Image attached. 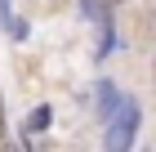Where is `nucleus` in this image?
Wrapping results in <instances>:
<instances>
[{"label":"nucleus","instance_id":"1","mask_svg":"<svg viewBox=\"0 0 156 152\" xmlns=\"http://www.w3.org/2000/svg\"><path fill=\"white\" fill-rule=\"evenodd\" d=\"M138 103L134 98H125L120 103V112L107 121V134H103V152H129V143H134V134H138Z\"/></svg>","mask_w":156,"mask_h":152},{"label":"nucleus","instance_id":"2","mask_svg":"<svg viewBox=\"0 0 156 152\" xmlns=\"http://www.w3.org/2000/svg\"><path fill=\"white\" fill-rule=\"evenodd\" d=\"M120 103H125V98L116 94V85H112V81H103V85H98V112H103V121H112V117H116V112H120Z\"/></svg>","mask_w":156,"mask_h":152},{"label":"nucleus","instance_id":"3","mask_svg":"<svg viewBox=\"0 0 156 152\" xmlns=\"http://www.w3.org/2000/svg\"><path fill=\"white\" fill-rule=\"evenodd\" d=\"M49 121H54V112H49V107H36V112L27 117V134H45Z\"/></svg>","mask_w":156,"mask_h":152},{"label":"nucleus","instance_id":"4","mask_svg":"<svg viewBox=\"0 0 156 152\" xmlns=\"http://www.w3.org/2000/svg\"><path fill=\"white\" fill-rule=\"evenodd\" d=\"M80 13L89 18V23H112V18H107V5H103V0H80Z\"/></svg>","mask_w":156,"mask_h":152},{"label":"nucleus","instance_id":"5","mask_svg":"<svg viewBox=\"0 0 156 152\" xmlns=\"http://www.w3.org/2000/svg\"><path fill=\"white\" fill-rule=\"evenodd\" d=\"M0 27L13 32V5H9V0H0Z\"/></svg>","mask_w":156,"mask_h":152},{"label":"nucleus","instance_id":"6","mask_svg":"<svg viewBox=\"0 0 156 152\" xmlns=\"http://www.w3.org/2000/svg\"><path fill=\"white\" fill-rule=\"evenodd\" d=\"M103 5H107V9H112V5H120V0H103Z\"/></svg>","mask_w":156,"mask_h":152},{"label":"nucleus","instance_id":"7","mask_svg":"<svg viewBox=\"0 0 156 152\" xmlns=\"http://www.w3.org/2000/svg\"><path fill=\"white\" fill-rule=\"evenodd\" d=\"M143 152H147V148H143Z\"/></svg>","mask_w":156,"mask_h":152}]
</instances>
